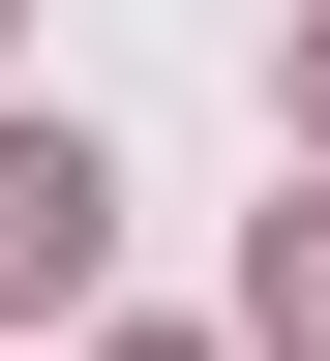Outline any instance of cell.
I'll return each mask as SVG.
<instances>
[{
	"label": "cell",
	"mask_w": 330,
	"mask_h": 361,
	"mask_svg": "<svg viewBox=\"0 0 330 361\" xmlns=\"http://www.w3.org/2000/svg\"><path fill=\"white\" fill-rule=\"evenodd\" d=\"M120 271V151L90 121H0V301H90Z\"/></svg>",
	"instance_id": "6da1fadb"
},
{
	"label": "cell",
	"mask_w": 330,
	"mask_h": 361,
	"mask_svg": "<svg viewBox=\"0 0 330 361\" xmlns=\"http://www.w3.org/2000/svg\"><path fill=\"white\" fill-rule=\"evenodd\" d=\"M241 331H270V361H330V211H270V271H241Z\"/></svg>",
	"instance_id": "7a4b0ae2"
},
{
	"label": "cell",
	"mask_w": 330,
	"mask_h": 361,
	"mask_svg": "<svg viewBox=\"0 0 330 361\" xmlns=\"http://www.w3.org/2000/svg\"><path fill=\"white\" fill-rule=\"evenodd\" d=\"M300 90H330V61H300Z\"/></svg>",
	"instance_id": "3957f363"
},
{
	"label": "cell",
	"mask_w": 330,
	"mask_h": 361,
	"mask_svg": "<svg viewBox=\"0 0 330 361\" xmlns=\"http://www.w3.org/2000/svg\"><path fill=\"white\" fill-rule=\"evenodd\" d=\"M151 361H180V331H151Z\"/></svg>",
	"instance_id": "277c9868"
}]
</instances>
